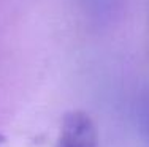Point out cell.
<instances>
[{
	"label": "cell",
	"mask_w": 149,
	"mask_h": 147,
	"mask_svg": "<svg viewBox=\"0 0 149 147\" xmlns=\"http://www.w3.org/2000/svg\"><path fill=\"white\" fill-rule=\"evenodd\" d=\"M56 147H97V130L92 119L81 111L67 114Z\"/></svg>",
	"instance_id": "cell-1"
}]
</instances>
